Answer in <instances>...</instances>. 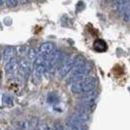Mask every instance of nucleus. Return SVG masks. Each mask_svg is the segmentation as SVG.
<instances>
[{
  "label": "nucleus",
  "instance_id": "39448f33",
  "mask_svg": "<svg viewBox=\"0 0 130 130\" xmlns=\"http://www.w3.org/2000/svg\"><path fill=\"white\" fill-rule=\"evenodd\" d=\"M19 67V61L18 59L13 58L11 61H9L6 65L4 66V71L7 74H13L14 72L18 70Z\"/></svg>",
  "mask_w": 130,
  "mask_h": 130
},
{
  "label": "nucleus",
  "instance_id": "f03ea898",
  "mask_svg": "<svg viewBox=\"0 0 130 130\" xmlns=\"http://www.w3.org/2000/svg\"><path fill=\"white\" fill-rule=\"evenodd\" d=\"M90 119V116L88 112L79 111L71 116L69 122L70 124H85Z\"/></svg>",
  "mask_w": 130,
  "mask_h": 130
},
{
  "label": "nucleus",
  "instance_id": "9d476101",
  "mask_svg": "<svg viewBox=\"0 0 130 130\" xmlns=\"http://www.w3.org/2000/svg\"><path fill=\"white\" fill-rule=\"evenodd\" d=\"M67 127L69 130H88L86 124H69Z\"/></svg>",
  "mask_w": 130,
  "mask_h": 130
},
{
  "label": "nucleus",
  "instance_id": "dca6fc26",
  "mask_svg": "<svg viewBox=\"0 0 130 130\" xmlns=\"http://www.w3.org/2000/svg\"><path fill=\"white\" fill-rule=\"evenodd\" d=\"M3 5H5V1H0V7Z\"/></svg>",
  "mask_w": 130,
  "mask_h": 130
},
{
  "label": "nucleus",
  "instance_id": "7ed1b4c3",
  "mask_svg": "<svg viewBox=\"0 0 130 130\" xmlns=\"http://www.w3.org/2000/svg\"><path fill=\"white\" fill-rule=\"evenodd\" d=\"M18 71H19L20 76L27 77V76L30 74V72H31V65H30V62L26 58H22L19 61Z\"/></svg>",
  "mask_w": 130,
  "mask_h": 130
},
{
  "label": "nucleus",
  "instance_id": "a211bd4d",
  "mask_svg": "<svg viewBox=\"0 0 130 130\" xmlns=\"http://www.w3.org/2000/svg\"><path fill=\"white\" fill-rule=\"evenodd\" d=\"M1 60H2V54L0 53V61H1Z\"/></svg>",
  "mask_w": 130,
  "mask_h": 130
},
{
  "label": "nucleus",
  "instance_id": "f257e3e1",
  "mask_svg": "<svg viewBox=\"0 0 130 130\" xmlns=\"http://www.w3.org/2000/svg\"><path fill=\"white\" fill-rule=\"evenodd\" d=\"M77 62V59L75 57H70L64 61V63L62 64V67L59 70V76L60 77H65L66 75H68V73L72 71V69L74 68V66Z\"/></svg>",
  "mask_w": 130,
  "mask_h": 130
},
{
  "label": "nucleus",
  "instance_id": "6ab92c4d",
  "mask_svg": "<svg viewBox=\"0 0 130 130\" xmlns=\"http://www.w3.org/2000/svg\"><path fill=\"white\" fill-rule=\"evenodd\" d=\"M0 130H1V128H0Z\"/></svg>",
  "mask_w": 130,
  "mask_h": 130
},
{
  "label": "nucleus",
  "instance_id": "f8f14e48",
  "mask_svg": "<svg viewBox=\"0 0 130 130\" xmlns=\"http://www.w3.org/2000/svg\"><path fill=\"white\" fill-rule=\"evenodd\" d=\"M130 12H129V6L127 7L122 13V18H123V21L125 23H128L129 22V18H130Z\"/></svg>",
  "mask_w": 130,
  "mask_h": 130
},
{
  "label": "nucleus",
  "instance_id": "ddd939ff",
  "mask_svg": "<svg viewBox=\"0 0 130 130\" xmlns=\"http://www.w3.org/2000/svg\"><path fill=\"white\" fill-rule=\"evenodd\" d=\"M20 4V2L16 1V0H8V1H5V5H7L10 8H14V7L18 6Z\"/></svg>",
  "mask_w": 130,
  "mask_h": 130
},
{
  "label": "nucleus",
  "instance_id": "423d86ee",
  "mask_svg": "<svg viewBox=\"0 0 130 130\" xmlns=\"http://www.w3.org/2000/svg\"><path fill=\"white\" fill-rule=\"evenodd\" d=\"M16 56V51H15V48L14 47H7L4 49L3 54H2V57H3V61L6 65L9 61H11L13 58H15Z\"/></svg>",
  "mask_w": 130,
  "mask_h": 130
},
{
  "label": "nucleus",
  "instance_id": "20e7f679",
  "mask_svg": "<svg viewBox=\"0 0 130 130\" xmlns=\"http://www.w3.org/2000/svg\"><path fill=\"white\" fill-rule=\"evenodd\" d=\"M55 51H56L55 43H53L51 41H47V42H44V43H42L41 45L39 46V49L37 52L40 55H43V56H45V57L48 58Z\"/></svg>",
  "mask_w": 130,
  "mask_h": 130
},
{
  "label": "nucleus",
  "instance_id": "9b49d317",
  "mask_svg": "<svg viewBox=\"0 0 130 130\" xmlns=\"http://www.w3.org/2000/svg\"><path fill=\"white\" fill-rule=\"evenodd\" d=\"M47 101H48L50 104H52V103H58L59 98H58V96H56L55 94L51 93V94H49V95H48V97H47Z\"/></svg>",
  "mask_w": 130,
  "mask_h": 130
},
{
  "label": "nucleus",
  "instance_id": "0eeeda50",
  "mask_svg": "<svg viewBox=\"0 0 130 130\" xmlns=\"http://www.w3.org/2000/svg\"><path fill=\"white\" fill-rule=\"evenodd\" d=\"M93 47H94V49H95L97 52H105V51L107 50V48H108L107 43L105 42L104 40H102V39H97V40L94 42Z\"/></svg>",
  "mask_w": 130,
  "mask_h": 130
},
{
  "label": "nucleus",
  "instance_id": "6e6552de",
  "mask_svg": "<svg viewBox=\"0 0 130 130\" xmlns=\"http://www.w3.org/2000/svg\"><path fill=\"white\" fill-rule=\"evenodd\" d=\"M37 55H38V52H37V50L35 49V48H29L28 50H27V52H26V59L30 62V61H34L35 59H36V57H37Z\"/></svg>",
  "mask_w": 130,
  "mask_h": 130
},
{
  "label": "nucleus",
  "instance_id": "1a4fd4ad",
  "mask_svg": "<svg viewBox=\"0 0 130 130\" xmlns=\"http://www.w3.org/2000/svg\"><path fill=\"white\" fill-rule=\"evenodd\" d=\"M1 99H2V103L5 105V106H12L14 103L13 97L10 94H8V93H4L2 95Z\"/></svg>",
  "mask_w": 130,
  "mask_h": 130
},
{
  "label": "nucleus",
  "instance_id": "4468645a",
  "mask_svg": "<svg viewBox=\"0 0 130 130\" xmlns=\"http://www.w3.org/2000/svg\"><path fill=\"white\" fill-rule=\"evenodd\" d=\"M26 47L25 45H22V46H18V47H16V48H15L16 55H18V56L22 55L23 53L26 51Z\"/></svg>",
  "mask_w": 130,
  "mask_h": 130
},
{
  "label": "nucleus",
  "instance_id": "2eb2a0df",
  "mask_svg": "<svg viewBox=\"0 0 130 130\" xmlns=\"http://www.w3.org/2000/svg\"><path fill=\"white\" fill-rule=\"evenodd\" d=\"M38 130H54L52 128V127H50V126H48L46 123H42L40 124V125H38Z\"/></svg>",
  "mask_w": 130,
  "mask_h": 130
},
{
  "label": "nucleus",
  "instance_id": "f3484780",
  "mask_svg": "<svg viewBox=\"0 0 130 130\" xmlns=\"http://www.w3.org/2000/svg\"><path fill=\"white\" fill-rule=\"evenodd\" d=\"M62 130H69V129H68V127H63Z\"/></svg>",
  "mask_w": 130,
  "mask_h": 130
}]
</instances>
